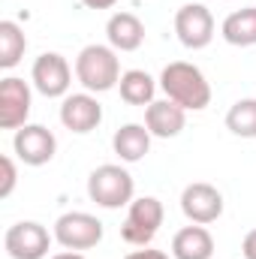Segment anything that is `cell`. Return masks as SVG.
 <instances>
[{
  "label": "cell",
  "mask_w": 256,
  "mask_h": 259,
  "mask_svg": "<svg viewBox=\"0 0 256 259\" xmlns=\"http://www.w3.org/2000/svg\"><path fill=\"white\" fill-rule=\"evenodd\" d=\"M241 253H244V259H256V229H250V232L244 235V244H241Z\"/></svg>",
  "instance_id": "obj_23"
},
{
  "label": "cell",
  "mask_w": 256,
  "mask_h": 259,
  "mask_svg": "<svg viewBox=\"0 0 256 259\" xmlns=\"http://www.w3.org/2000/svg\"><path fill=\"white\" fill-rule=\"evenodd\" d=\"M30 84L18 75H6L0 81V127L3 130H21L30 118Z\"/></svg>",
  "instance_id": "obj_10"
},
{
  "label": "cell",
  "mask_w": 256,
  "mask_h": 259,
  "mask_svg": "<svg viewBox=\"0 0 256 259\" xmlns=\"http://www.w3.org/2000/svg\"><path fill=\"white\" fill-rule=\"evenodd\" d=\"M172 256L175 259H211L214 256V238L205 226L193 223L175 232L172 238Z\"/></svg>",
  "instance_id": "obj_15"
},
{
  "label": "cell",
  "mask_w": 256,
  "mask_h": 259,
  "mask_svg": "<svg viewBox=\"0 0 256 259\" xmlns=\"http://www.w3.org/2000/svg\"><path fill=\"white\" fill-rule=\"evenodd\" d=\"M52 259H84V256L75 253V250H66V253H58V256H52Z\"/></svg>",
  "instance_id": "obj_25"
},
{
  "label": "cell",
  "mask_w": 256,
  "mask_h": 259,
  "mask_svg": "<svg viewBox=\"0 0 256 259\" xmlns=\"http://www.w3.org/2000/svg\"><path fill=\"white\" fill-rule=\"evenodd\" d=\"M81 3H84L88 9H112L118 0H81Z\"/></svg>",
  "instance_id": "obj_24"
},
{
  "label": "cell",
  "mask_w": 256,
  "mask_h": 259,
  "mask_svg": "<svg viewBox=\"0 0 256 259\" xmlns=\"http://www.w3.org/2000/svg\"><path fill=\"white\" fill-rule=\"evenodd\" d=\"M121 75H124L121 61H118V52L112 46L91 42L75 58V78L81 81V88L88 94H106V91L118 88Z\"/></svg>",
  "instance_id": "obj_2"
},
{
  "label": "cell",
  "mask_w": 256,
  "mask_h": 259,
  "mask_svg": "<svg viewBox=\"0 0 256 259\" xmlns=\"http://www.w3.org/2000/svg\"><path fill=\"white\" fill-rule=\"evenodd\" d=\"M30 81L33 88L49 97V100H58V97H66L69 94V84H72V69L66 64L64 55L58 52H46L33 61V69H30Z\"/></svg>",
  "instance_id": "obj_8"
},
{
  "label": "cell",
  "mask_w": 256,
  "mask_h": 259,
  "mask_svg": "<svg viewBox=\"0 0 256 259\" xmlns=\"http://www.w3.org/2000/svg\"><path fill=\"white\" fill-rule=\"evenodd\" d=\"M160 88L166 100L178 103L184 112H202L211 103V84L199 66L187 61H175L160 72Z\"/></svg>",
  "instance_id": "obj_1"
},
{
  "label": "cell",
  "mask_w": 256,
  "mask_h": 259,
  "mask_svg": "<svg viewBox=\"0 0 256 259\" xmlns=\"http://www.w3.org/2000/svg\"><path fill=\"white\" fill-rule=\"evenodd\" d=\"M3 247L12 259H46L49 247H52V235L42 223L21 220V223H12L6 229Z\"/></svg>",
  "instance_id": "obj_7"
},
{
  "label": "cell",
  "mask_w": 256,
  "mask_h": 259,
  "mask_svg": "<svg viewBox=\"0 0 256 259\" xmlns=\"http://www.w3.org/2000/svg\"><path fill=\"white\" fill-rule=\"evenodd\" d=\"M27 52V36L24 30L15 24V21H0V66L3 69H12L18 66V61L24 58Z\"/></svg>",
  "instance_id": "obj_19"
},
{
  "label": "cell",
  "mask_w": 256,
  "mask_h": 259,
  "mask_svg": "<svg viewBox=\"0 0 256 259\" xmlns=\"http://www.w3.org/2000/svg\"><path fill=\"white\" fill-rule=\"evenodd\" d=\"M133 193H136V181L118 163H103L88 175V196L100 208H109V211L124 208L133 202Z\"/></svg>",
  "instance_id": "obj_3"
},
{
  "label": "cell",
  "mask_w": 256,
  "mask_h": 259,
  "mask_svg": "<svg viewBox=\"0 0 256 259\" xmlns=\"http://www.w3.org/2000/svg\"><path fill=\"white\" fill-rule=\"evenodd\" d=\"M181 211H184V217L190 223L208 226V223L220 220V214H223V193L214 184L193 181V184L184 187V193H181Z\"/></svg>",
  "instance_id": "obj_11"
},
{
  "label": "cell",
  "mask_w": 256,
  "mask_h": 259,
  "mask_svg": "<svg viewBox=\"0 0 256 259\" xmlns=\"http://www.w3.org/2000/svg\"><path fill=\"white\" fill-rule=\"evenodd\" d=\"M175 33H178V42L190 52H199L205 46H211L214 39V15L208 6L202 3H184L178 12H175Z\"/></svg>",
  "instance_id": "obj_6"
},
{
  "label": "cell",
  "mask_w": 256,
  "mask_h": 259,
  "mask_svg": "<svg viewBox=\"0 0 256 259\" xmlns=\"http://www.w3.org/2000/svg\"><path fill=\"white\" fill-rule=\"evenodd\" d=\"M118 91H121V100L127 106H151L154 103V94H157V81L145 72V69H127L118 81Z\"/></svg>",
  "instance_id": "obj_18"
},
{
  "label": "cell",
  "mask_w": 256,
  "mask_h": 259,
  "mask_svg": "<svg viewBox=\"0 0 256 259\" xmlns=\"http://www.w3.org/2000/svg\"><path fill=\"white\" fill-rule=\"evenodd\" d=\"M106 39L115 52H136L145 42V24L133 12H115L106 24Z\"/></svg>",
  "instance_id": "obj_14"
},
{
  "label": "cell",
  "mask_w": 256,
  "mask_h": 259,
  "mask_svg": "<svg viewBox=\"0 0 256 259\" xmlns=\"http://www.w3.org/2000/svg\"><path fill=\"white\" fill-rule=\"evenodd\" d=\"M163 226V202L157 196H139L127 205V220L121 226V238L133 247H148Z\"/></svg>",
  "instance_id": "obj_4"
},
{
  "label": "cell",
  "mask_w": 256,
  "mask_h": 259,
  "mask_svg": "<svg viewBox=\"0 0 256 259\" xmlns=\"http://www.w3.org/2000/svg\"><path fill=\"white\" fill-rule=\"evenodd\" d=\"M0 169H3V184H0V199H9L15 190V181H18V172H15V163L12 157H0Z\"/></svg>",
  "instance_id": "obj_21"
},
{
  "label": "cell",
  "mask_w": 256,
  "mask_h": 259,
  "mask_svg": "<svg viewBox=\"0 0 256 259\" xmlns=\"http://www.w3.org/2000/svg\"><path fill=\"white\" fill-rule=\"evenodd\" d=\"M61 124L69 133H94V130L103 124V106L94 94H66L64 103H61Z\"/></svg>",
  "instance_id": "obj_12"
},
{
  "label": "cell",
  "mask_w": 256,
  "mask_h": 259,
  "mask_svg": "<svg viewBox=\"0 0 256 259\" xmlns=\"http://www.w3.org/2000/svg\"><path fill=\"white\" fill-rule=\"evenodd\" d=\"M124 259H169V253H163V250H151V247H142V250L127 253Z\"/></svg>",
  "instance_id": "obj_22"
},
{
  "label": "cell",
  "mask_w": 256,
  "mask_h": 259,
  "mask_svg": "<svg viewBox=\"0 0 256 259\" xmlns=\"http://www.w3.org/2000/svg\"><path fill=\"white\" fill-rule=\"evenodd\" d=\"M55 241L66 250H91L103 241V223L84 211H66L55 220Z\"/></svg>",
  "instance_id": "obj_5"
},
{
  "label": "cell",
  "mask_w": 256,
  "mask_h": 259,
  "mask_svg": "<svg viewBox=\"0 0 256 259\" xmlns=\"http://www.w3.org/2000/svg\"><path fill=\"white\" fill-rule=\"evenodd\" d=\"M220 33H223V39H226L229 46H238V49L256 46V6L235 9L232 15H226Z\"/></svg>",
  "instance_id": "obj_17"
},
{
  "label": "cell",
  "mask_w": 256,
  "mask_h": 259,
  "mask_svg": "<svg viewBox=\"0 0 256 259\" xmlns=\"http://www.w3.org/2000/svg\"><path fill=\"white\" fill-rule=\"evenodd\" d=\"M187 124V112L172 100H154L145 109V127L157 139H175Z\"/></svg>",
  "instance_id": "obj_13"
},
{
  "label": "cell",
  "mask_w": 256,
  "mask_h": 259,
  "mask_svg": "<svg viewBox=\"0 0 256 259\" xmlns=\"http://www.w3.org/2000/svg\"><path fill=\"white\" fill-rule=\"evenodd\" d=\"M151 133L145 124H124L112 136V148L121 157V163H139L148 151H151Z\"/></svg>",
  "instance_id": "obj_16"
},
{
  "label": "cell",
  "mask_w": 256,
  "mask_h": 259,
  "mask_svg": "<svg viewBox=\"0 0 256 259\" xmlns=\"http://www.w3.org/2000/svg\"><path fill=\"white\" fill-rule=\"evenodd\" d=\"M226 130L238 139H256V100H238L226 112Z\"/></svg>",
  "instance_id": "obj_20"
},
{
  "label": "cell",
  "mask_w": 256,
  "mask_h": 259,
  "mask_svg": "<svg viewBox=\"0 0 256 259\" xmlns=\"http://www.w3.org/2000/svg\"><path fill=\"white\" fill-rule=\"evenodd\" d=\"M12 148H15V157L24 166H46V163L55 160L58 139H55L52 130L42 127V124H24L21 130H15Z\"/></svg>",
  "instance_id": "obj_9"
}]
</instances>
